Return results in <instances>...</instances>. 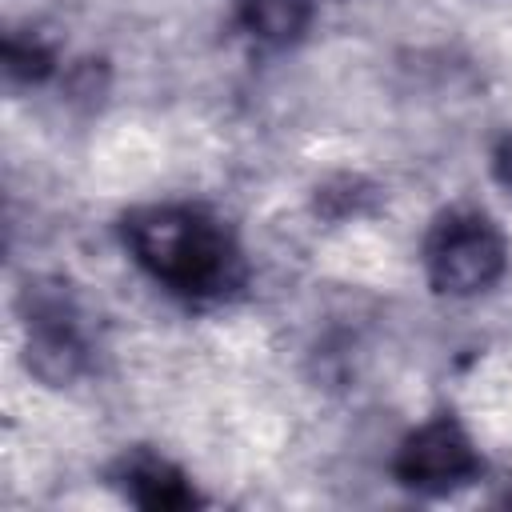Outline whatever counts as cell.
Returning a JSON list of instances; mask_svg holds the SVG:
<instances>
[{
  "label": "cell",
  "instance_id": "cell-5",
  "mask_svg": "<svg viewBox=\"0 0 512 512\" xmlns=\"http://www.w3.org/2000/svg\"><path fill=\"white\" fill-rule=\"evenodd\" d=\"M120 480H124V492L144 508H188V504H196V492L188 488V480L168 460H160L152 452H140V456L124 460Z\"/></svg>",
  "mask_w": 512,
  "mask_h": 512
},
{
  "label": "cell",
  "instance_id": "cell-4",
  "mask_svg": "<svg viewBox=\"0 0 512 512\" xmlns=\"http://www.w3.org/2000/svg\"><path fill=\"white\" fill-rule=\"evenodd\" d=\"M28 364L40 380L64 384L84 368V340L76 324V308L60 288L36 292L28 316Z\"/></svg>",
  "mask_w": 512,
  "mask_h": 512
},
{
  "label": "cell",
  "instance_id": "cell-2",
  "mask_svg": "<svg viewBox=\"0 0 512 512\" xmlns=\"http://www.w3.org/2000/svg\"><path fill=\"white\" fill-rule=\"evenodd\" d=\"M424 268L436 292L472 296L492 288L508 268V236L484 212H444L424 240Z\"/></svg>",
  "mask_w": 512,
  "mask_h": 512
},
{
  "label": "cell",
  "instance_id": "cell-1",
  "mask_svg": "<svg viewBox=\"0 0 512 512\" xmlns=\"http://www.w3.org/2000/svg\"><path fill=\"white\" fill-rule=\"evenodd\" d=\"M136 264L184 300H224L244 284V256L232 232L192 204H148L120 224Z\"/></svg>",
  "mask_w": 512,
  "mask_h": 512
},
{
  "label": "cell",
  "instance_id": "cell-3",
  "mask_svg": "<svg viewBox=\"0 0 512 512\" xmlns=\"http://www.w3.org/2000/svg\"><path fill=\"white\" fill-rule=\"evenodd\" d=\"M480 472V456L468 432L452 416H436L416 428L396 452V480L420 492H448Z\"/></svg>",
  "mask_w": 512,
  "mask_h": 512
},
{
  "label": "cell",
  "instance_id": "cell-7",
  "mask_svg": "<svg viewBox=\"0 0 512 512\" xmlns=\"http://www.w3.org/2000/svg\"><path fill=\"white\" fill-rule=\"evenodd\" d=\"M492 168H496V180L504 184V188H512V136L496 148V160H492Z\"/></svg>",
  "mask_w": 512,
  "mask_h": 512
},
{
  "label": "cell",
  "instance_id": "cell-6",
  "mask_svg": "<svg viewBox=\"0 0 512 512\" xmlns=\"http://www.w3.org/2000/svg\"><path fill=\"white\" fill-rule=\"evenodd\" d=\"M316 12V0H240V16L248 32H256L268 44L296 40Z\"/></svg>",
  "mask_w": 512,
  "mask_h": 512
}]
</instances>
